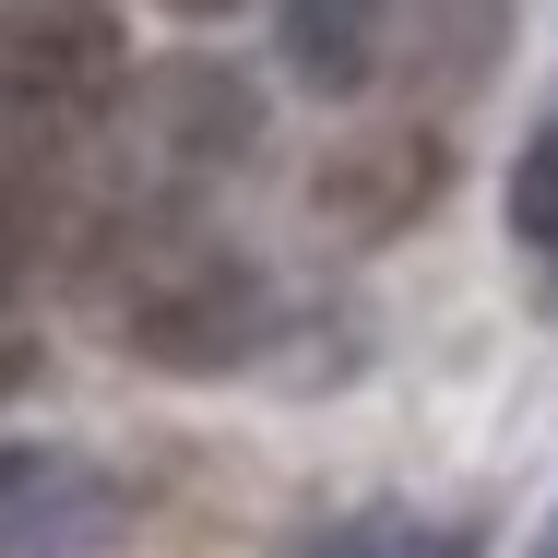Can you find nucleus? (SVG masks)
<instances>
[{"instance_id":"10","label":"nucleus","mask_w":558,"mask_h":558,"mask_svg":"<svg viewBox=\"0 0 558 558\" xmlns=\"http://www.w3.org/2000/svg\"><path fill=\"white\" fill-rule=\"evenodd\" d=\"M191 12H226V0H191Z\"/></svg>"},{"instance_id":"4","label":"nucleus","mask_w":558,"mask_h":558,"mask_svg":"<svg viewBox=\"0 0 558 558\" xmlns=\"http://www.w3.org/2000/svg\"><path fill=\"white\" fill-rule=\"evenodd\" d=\"M250 84L226 72V60H167V72H143V96H131V155L179 191V179H215L250 155Z\"/></svg>"},{"instance_id":"8","label":"nucleus","mask_w":558,"mask_h":558,"mask_svg":"<svg viewBox=\"0 0 558 558\" xmlns=\"http://www.w3.org/2000/svg\"><path fill=\"white\" fill-rule=\"evenodd\" d=\"M511 238L558 262V131H535V143H523V167H511Z\"/></svg>"},{"instance_id":"9","label":"nucleus","mask_w":558,"mask_h":558,"mask_svg":"<svg viewBox=\"0 0 558 558\" xmlns=\"http://www.w3.org/2000/svg\"><path fill=\"white\" fill-rule=\"evenodd\" d=\"M24 380H36V333L0 310V392H24Z\"/></svg>"},{"instance_id":"1","label":"nucleus","mask_w":558,"mask_h":558,"mask_svg":"<svg viewBox=\"0 0 558 558\" xmlns=\"http://www.w3.org/2000/svg\"><path fill=\"white\" fill-rule=\"evenodd\" d=\"M96 274L119 286L131 356H155V368H238L262 344V274L226 238H203L191 215H167V203H143V215L108 203Z\"/></svg>"},{"instance_id":"3","label":"nucleus","mask_w":558,"mask_h":558,"mask_svg":"<svg viewBox=\"0 0 558 558\" xmlns=\"http://www.w3.org/2000/svg\"><path fill=\"white\" fill-rule=\"evenodd\" d=\"M440 179H451L440 119H356L333 155H322L310 203H322L333 238H404V226L440 203Z\"/></svg>"},{"instance_id":"2","label":"nucleus","mask_w":558,"mask_h":558,"mask_svg":"<svg viewBox=\"0 0 558 558\" xmlns=\"http://www.w3.org/2000/svg\"><path fill=\"white\" fill-rule=\"evenodd\" d=\"M119 72H131V36L108 0H0V119L24 131L84 119L119 96Z\"/></svg>"},{"instance_id":"5","label":"nucleus","mask_w":558,"mask_h":558,"mask_svg":"<svg viewBox=\"0 0 558 558\" xmlns=\"http://www.w3.org/2000/svg\"><path fill=\"white\" fill-rule=\"evenodd\" d=\"M96 238H108V191L96 179H72L60 155H0V286L96 274Z\"/></svg>"},{"instance_id":"7","label":"nucleus","mask_w":558,"mask_h":558,"mask_svg":"<svg viewBox=\"0 0 558 558\" xmlns=\"http://www.w3.org/2000/svg\"><path fill=\"white\" fill-rule=\"evenodd\" d=\"M380 36H392V0H286V60L322 96H356L380 72Z\"/></svg>"},{"instance_id":"6","label":"nucleus","mask_w":558,"mask_h":558,"mask_svg":"<svg viewBox=\"0 0 558 558\" xmlns=\"http://www.w3.org/2000/svg\"><path fill=\"white\" fill-rule=\"evenodd\" d=\"M499 36H511L499 0H404L392 36H380V72H404L416 96H463V84H487Z\"/></svg>"}]
</instances>
